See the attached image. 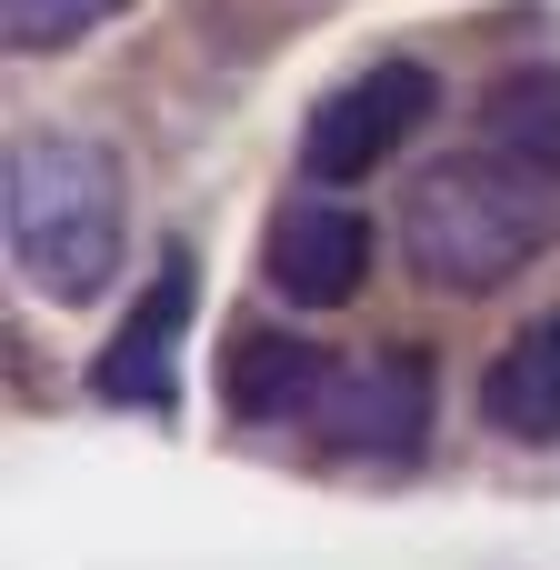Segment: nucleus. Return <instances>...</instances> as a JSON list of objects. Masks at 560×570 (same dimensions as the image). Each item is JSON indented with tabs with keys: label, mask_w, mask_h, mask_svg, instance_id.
<instances>
[{
	"label": "nucleus",
	"mask_w": 560,
	"mask_h": 570,
	"mask_svg": "<svg viewBox=\"0 0 560 570\" xmlns=\"http://www.w3.org/2000/svg\"><path fill=\"white\" fill-rule=\"evenodd\" d=\"M560 240V160L471 140L451 160H431L401 200V261L421 291H501L511 271H531Z\"/></svg>",
	"instance_id": "nucleus-1"
},
{
	"label": "nucleus",
	"mask_w": 560,
	"mask_h": 570,
	"mask_svg": "<svg viewBox=\"0 0 560 570\" xmlns=\"http://www.w3.org/2000/svg\"><path fill=\"white\" fill-rule=\"evenodd\" d=\"M120 160L80 130H20L10 170H0V230H10V271L80 311L120 281Z\"/></svg>",
	"instance_id": "nucleus-2"
},
{
	"label": "nucleus",
	"mask_w": 560,
	"mask_h": 570,
	"mask_svg": "<svg viewBox=\"0 0 560 570\" xmlns=\"http://www.w3.org/2000/svg\"><path fill=\"white\" fill-rule=\"evenodd\" d=\"M441 110V80L421 70V60H371V70H351L341 90H321L311 100V130H301V170L321 180V190H351V180H371L421 120Z\"/></svg>",
	"instance_id": "nucleus-3"
},
{
	"label": "nucleus",
	"mask_w": 560,
	"mask_h": 570,
	"mask_svg": "<svg viewBox=\"0 0 560 570\" xmlns=\"http://www.w3.org/2000/svg\"><path fill=\"white\" fill-rule=\"evenodd\" d=\"M311 441H331L341 461H381V471H401V461L431 441V361H421V351H361V361H331L321 411H311Z\"/></svg>",
	"instance_id": "nucleus-4"
},
{
	"label": "nucleus",
	"mask_w": 560,
	"mask_h": 570,
	"mask_svg": "<svg viewBox=\"0 0 560 570\" xmlns=\"http://www.w3.org/2000/svg\"><path fill=\"white\" fill-rule=\"evenodd\" d=\"M180 341H190V250H160L150 291H140V311L110 331L90 391H100L110 411H150V421H160V411L180 401Z\"/></svg>",
	"instance_id": "nucleus-5"
},
{
	"label": "nucleus",
	"mask_w": 560,
	"mask_h": 570,
	"mask_svg": "<svg viewBox=\"0 0 560 570\" xmlns=\"http://www.w3.org/2000/svg\"><path fill=\"white\" fill-rule=\"evenodd\" d=\"M261 281L291 311H341L371 281V220L351 200H291L271 220V240H261Z\"/></svg>",
	"instance_id": "nucleus-6"
},
{
	"label": "nucleus",
	"mask_w": 560,
	"mask_h": 570,
	"mask_svg": "<svg viewBox=\"0 0 560 570\" xmlns=\"http://www.w3.org/2000/svg\"><path fill=\"white\" fill-rule=\"evenodd\" d=\"M321 381H331V351L281 341V331H240V341H230V371H220L230 421H250V431H311Z\"/></svg>",
	"instance_id": "nucleus-7"
},
{
	"label": "nucleus",
	"mask_w": 560,
	"mask_h": 570,
	"mask_svg": "<svg viewBox=\"0 0 560 570\" xmlns=\"http://www.w3.org/2000/svg\"><path fill=\"white\" fill-rule=\"evenodd\" d=\"M481 421L501 431V441H560V301L551 311H531L511 341H501V361L481 371Z\"/></svg>",
	"instance_id": "nucleus-8"
},
{
	"label": "nucleus",
	"mask_w": 560,
	"mask_h": 570,
	"mask_svg": "<svg viewBox=\"0 0 560 570\" xmlns=\"http://www.w3.org/2000/svg\"><path fill=\"white\" fill-rule=\"evenodd\" d=\"M481 140L531 150V160H560V80L551 70H501L481 90Z\"/></svg>",
	"instance_id": "nucleus-9"
},
{
	"label": "nucleus",
	"mask_w": 560,
	"mask_h": 570,
	"mask_svg": "<svg viewBox=\"0 0 560 570\" xmlns=\"http://www.w3.org/2000/svg\"><path fill=\"white\" fill-rule=\"evenodd\" d=\"M130 0H0V40L10 50H70L90 40L100 20H120Z\"/></svg>",
	"instance_id": "nucleus-10"
}]
</instances>
